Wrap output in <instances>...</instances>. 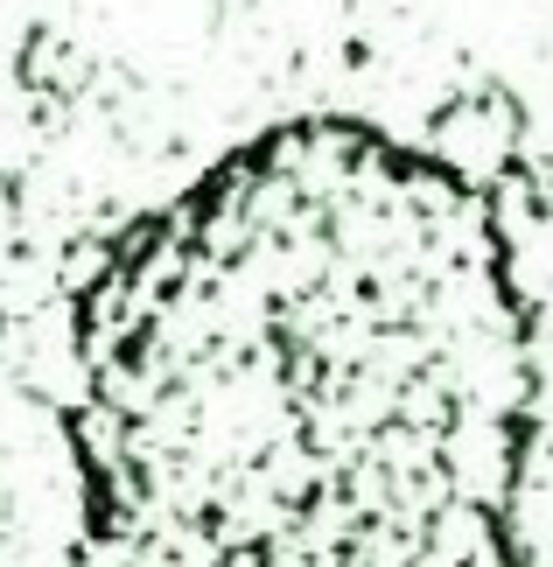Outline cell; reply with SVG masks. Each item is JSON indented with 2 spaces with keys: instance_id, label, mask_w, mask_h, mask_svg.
Returning a JSON list of instances; mask_svg holds the SVG:
<instances>
[{
  "instance_id": "6da1fadb",
  "label": "cell",
  "mask_w": 553,
  "mask_h": 567,
  "mask_svg": "<svg viewBox=\"0 0 553 567\" xmlns=\"http://www.w3.org/2000/svg\"><path fill=\"white\" fill-rule=\"evenodd\" d=\"M512 105L504 99H462L441 113L434 126V155L455 168V176H491V168H504V155H512Z\"/></svg>"
},
{
  "instance_id": "7a4b0ae2",
  "label": "cell",
  "mask_w": 553,
  "mask_h": 567,
  "mask_svg": "<svg viewBox=\"0 0 553 567\" xmlns=\"http://www.w3.org/2000/svg\"><path fill=\"white\" fill-rule=\"evenodd\" d=\"M29 78L35 84L50 78L57 92H84V78H92V71H84V56H71L63 42H29Z\"/></svg>"
}]
</instances>
